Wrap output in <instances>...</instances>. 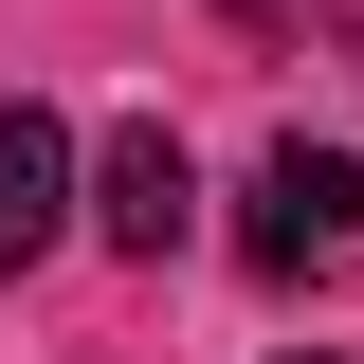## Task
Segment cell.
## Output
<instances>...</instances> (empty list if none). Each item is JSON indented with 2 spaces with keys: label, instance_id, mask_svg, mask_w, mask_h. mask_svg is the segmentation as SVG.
<instances>
[{
  "label": "cell",
  "instance_id": "cell-3",
  "mask_svg": "<svg viewBox=\"0 0 364 364\" xmlns=\"http://www.w3.org/2000/svg\"><path fill=\"white\" fill-rule=\"evenodd\" d=\"M73 237V128L55 109H0V273H37Z\"/></svg>",
  "mask_w": 364,
  "mask_h": 364
},
{
  "label": "cell",
  "instance_id": "cell-1",
  "mask_svg": "<svg viewBox=\"0 0 364 364\" xmlns=\"http://www.w3.org/2000/svg\"><path fill=\"white\" fill-rule=\"evenodd\" d=\"M346 237H364V164L291 128V146L255 164V219H237V255H255V273H328Z\"/></svg>",
  "mask_w": 364,
  "mask_h": 364
},
{
  "label": "cell",
  "instance_id": "cell-4",
  "mask_svg": "<svg viewBox=\"0 0 364 364\" xmlns=\"http://www.w3.org/2000/svg\"><path fill=\"white\" fill-rule=\"evenodd\" d=\"M328 18H346V55H364V0H328Z\"/></svg>",
  "mask_w": 364,
  "mask_h": 364
},
{
  "label": "cell",
  "instance_id": "cell-5",
  "mask_svg": "<svg viewBox=\"0 0 364 364\" xmlns=\"http://www.w3.org/2000/svg\"><path fill=\"white\" fill-rule=\"evenodd\" d=\"M310 364H328V346H310Z\"/></svg>",
  "mask_w": 364,
  "mask_h": 364
},
{
  "label": "cell",
  "instance_id": "cell-2",
  "mask_svg": "<svg viewBox=\"0 0 364 364\" xmlns=\"http://www.w3.org/2000/svg\"><path fill=\"white\" fill-rule=\"evenodd\" d=\"M91 219L128 237V255H182V237H200V164H182L164 128H109V164H91Z\"/></svg>",
  "mask_w": 364,
  "mask_h": 364
}]
</instances>
